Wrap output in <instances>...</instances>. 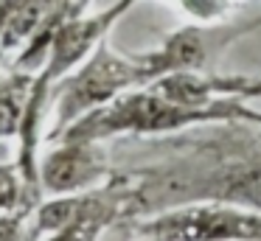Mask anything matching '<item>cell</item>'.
<instances>
[{
    "mask_svg": "<svg viewBox=\"0 0 261 241\" xmlns=\"http://www.w3.org/2000/svg\"><path fill=\"white\" fill-rule=\"evenodd\" d=\"M205 123H255L261 126V110H253L242 98H225L214 106H186L180 101H171L152 84H141L126 93L115 95L104 106L87 112L68 129L54 135L59 138H79V140H98L107 143L113 138H126V135H169L182 132L191 126H205ZM48 140V143H51Z\"/></svg>",
    "mask_w": 261,
    "mask_h": 241,
    "instance_id": "obj_1",
    "label": "cell"
},
{
    "mask_svg": "<svg viewBox=\"0 0 261 241\" xmlns=\"http://www.w3.org/2000/svg\"><path fill=\"white\" fill-rule=\"evenodd\" d=\"M146 84L138 65L135 53H121L104 39L93 48V53L85 62L73 67L68 76H62L54 84L51 93V129L45 140L68 129L87 112L104 106L115 95L126 93L132 87Z\"/></svg>",
    "mask_w": 261,
    "mask_h": 241,
    "instance_id": "obj_2",
    "label": "cell"
},
{
    "mask_svg": "<svg viewBox=\"0 0 261 241\" xmlns=\"http://www.w3.org/2000/svg\"><path fill=\"white\" fill-rule=\"evenodd\" d=\"M135 241H261V210L219 199H188L132 222Z\"/></svg>",
    "mask_w": 261,
    "mask_h": 241,
    "instance_id": "obj_3",
    "label": "cell"
},
{
    "mask_svg": "<svg viewBox=\"0 0 261 241\" xmlns=\"http://www.w3.org/2000/svg\"><path fill=\"white\" fill-rule=\"evenodd\" d=\"M261 17L255 20H214V22H188L177 31L166 34L154 48L135 53L143 78L154 82L160 76L180 70H208V65L219 53H225L233 42L258 31Z\"/></svg>",
    "mask_w": 261,
    "mask_h": 241,
    "instance_id": "obj_4",
    "label": "cell"
},
{
    "mask_svg": "<svg viewBox=\"0 0 261 241\" xmlns=\"http://www.w3.org/2000/svg\"><path fill=\"white\" fill-rule=\"evenodd\" d=\"M104 143L79 138L51 140V149L40 151L37 163V185L40 196L57 194H79V191L96 188L104 179L113 177Z\"/></svg>",
    "mask_w": 261,
    "mask_h": 241,
    "instance_id": "obj_5",
    "label": "cell"
},
{
    "mask_svg": "<svg viewBox=\"0 0 261 241\" xmlns=\"http://www.w3.org/2000/svg\"><path fill=\"white\" fill-rule=\"evenodd\" d=\"M191 199H219L250 207V210H261V160L216 171L208 182L199 185Z\"/></svg>",
    "mask_w": 261,
    "mask_h": 241,
    "instance_id": "obj_6",
    "label": "cell"
},
{
    "mask_svg": "<svg viewBox=\"0 0 261 241\" xmlns=\"http://www.w3.org/2000/svg\"><path fill=\"white\" fill-rule=\"evenodd\" d=\"M31 78H34V73L17 65L0 70V143L20 135L25 106H29Z\"/></svg>",
    "mask_w": 261,
    "mask_h": 241,
    "instance_id": "obj_7",
    "label": "cell"
},
{
    "mask_svg": "<svg viewBox=\"0 0 261 241\" xmlns=\"http://www.w3.org/2000/svg\"><path fill=\"white\" fill-rule=\"evenodd\" d=\"M37 202H40V194L34 188H29V182L17 171V166L0 160V213L31 210Z\"/></svg>",
    "mask_w": 261,
    "mask_h": 241,
    "instance_id": "obj_8",
    "label": "cell"
},
{
    "mask_svg": "<svg viewBox=\"0 0 261 241\" xmlns=\"http://www.w3.org/2000/svg\"><path fill=\"white\" fill-rule=\"evenodd\" d=\"M174 6H180L188 17H194L197 22H214L222 20L230 6V0H171Z\"/></svg>",
    "mask_w": 261,
    "mask_h": 241,
    "instance_id": "obj_9",
    "label": "cell"
},
{
    "mask_svg": "<svg viewBox=\"0 0 261 241\" xmlns=\"http://www.w3.org/2000/svg\"><path fill=\"white\" fill-rule=\"evenodd\" d=\"M34 210V207H31ZM31 210L0 213V241H29V216Z\"/></svg>",
    "mask_w": 261,
    "mask_h": 241,
    "instance_id": "obj_10",
    "label": "cell"
},
{
    "mask_svg": "<svg viewBox=\"0 0 261 241\" xmlns=\"http://www.w3.org/2000/svg\"><path fill=\"white\" fill-rule=\"evenodd\" d=\"M242 98H244V101L261 98V76H247V82H244V90H242Z\"/></svg>",
    "mask_w": 261,
    "mask_h": 241,
    "instance_id": "obj_11",
    "label": "cell"
},
{
    "mask_svg": "<svg viewBox=\"0 0 261 241\" xmlns=\"http://www.w3.org/2000/svg\"><path fill=\"white\" fill-rule=\"evenodd\" d=\"M6 56H9V53H6V48H3V39H0V62L6 59Z\"/></svg>",
    "mask_w": 261,
    "mask_h": 241,
    "instance_id": "obj_12",
    "label": "cell"
},
{
    "mask_svg": "<svg viewBox=\"0 0 261 241\" xmlns=\"http://www.w3.org/2000/svg\"><path fill=\"white\" fill-rule=\"evenodd\" d=\"M82 3H90V0H82Z\"/></svg>",
    "mask_w": 261,
    "mask_h": 241,
    "instance_id": "obj_13",
    "label": "cell"
}]
</instances>
